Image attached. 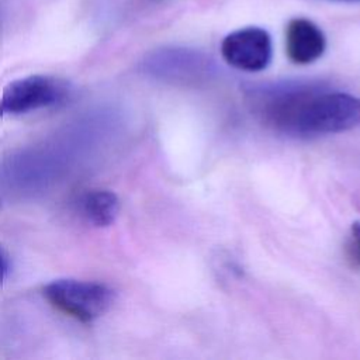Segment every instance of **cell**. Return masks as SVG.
I'll return each mask as SVG.
<instances>
[{
  "instance_id": "cell-1",
  "label": "cell",
  "mask_w": 360,
  "mask_h": 360,
  "mask_svg": "<svg viewBox=\"0 0 360 360\" xmlns=\"http://www.w3.org/2000/svg\"><path fill=\"white\" fill-rule=\"evenodd\" d=\"M262 120L291 136L338 134L360 125V98L315 82H281L255 89Z\"/></svg>"
},
{
  "instance_id": "cell-2",
  "label": "cell",
  "mask_w": 360,
  "mask_h": 360,
  "mask_svg": "<svg viewBox=\"0 0 360 360\" xmlns=\"http://www.w3.org/2000/svg\"><path fill=\"white\" fill-rule=\"evenodd\" d=\"M42 292L53 308L84 323L100 318L114 301V291L107 284L77 278L53 280Z\"/></svg>"
},
{
  "instance_id": "cell-3",
  "label": "cell",
  "mask_w": 360,
  "mask_h": 360,
  "mask_svg": "<svg viewBox=\"0 0 360 360\" xmlns=\"http://www.w3.org/2000/svg\"><path fill=\"white\" fill-rule=\"evenodd\" d=\"M66 82L46 75H31L10 82L0 96V118L56 107L66 101Z\"/></svg>"
},
{
  "instance_id": "cell-4",
  "label": "cell",
  "mask_w": 360,
  "mask_h": 360,
  "mask_svg": "<svg viewBox=\"0 0 360 360\" xmlns=\"http://www.w3.org/2000/svg\"><path fill=\"white\" fill-rule=\"evenodd\" d=\"M212 59L195 49L181 46H165L145 55L141 70L162 80H195L214 72Z\"/></svg>"
},
{
  "instance_id": "cell-5",
  "label": "cell",
  "mask_w": 360,
  "mask_h": 360,
  "mask_svg": "<svg viewBox=\"0 0 360 360\" xmlns=\"http://www.w3.org/2000/svg\"><path fill=\"white\" fill-rule=\"evenodd\" d=\"M224 60L235 69L260 72L273 58L270 34L260 27H245L228 34L221 42Z\"/></svg>"
},
{
  "instance_id": "cell-6",
  "label": "cell",
  "mask_w": 360,
  "mask_h": 360,
  "mask_svg": "<svg viewBox=\"0 0 360 360\" xmlns=\"http://www.w3.org/2000/svg\"><path fill=\"white\" fill-rule=\"evenodd\" d=\"M326 49L323 31L304 17L291 18L285 27V53L295 65H309L318 60Z\"/></svg>"
},
{
  "instance_id": "cell-7",
  "label": "cell",
  "mask_w": 360,
  "mask_h": 360,
  "mask_svg": "<svg viewBox=\"0 0 360 360\" xmlns=\"http://www.w3.org/2000/svg\"><path fill=\"white\" fill-rule=\"evenodd\" d=\"M79 211L89 224L108 226L120 212V200L110 190H89L79 198Z\"/></svg>"
},
{
  "instance_id": "cell-8",
  "label": "cell",
  "mask_w": 360,
  "mask_h": 360,
  "mask_svg": "<svg viewBox=\"0 0 360 360\" xmlns=\"http://www.w3.org/2000/svg\"><path fill=\"white\" fill-rule=\"evenodd\" d=\"M347 260L354 267H360V222H354L350 228V235L346 243Z\"/></svg>"
},
{
  "instance_id": "cell-9",
  "label": "cell",
  "mask_w": 360,
  "mask_h": 360,
  "mask_svg": "<svg viewBox=\"0 0 360 360\" xmlns=\"http://www.w3.org/2000/svg\"><path fill=\"white\" fill-rule=\"evenodd\" d=\"M10 270V264H8V257L4 252V249L0 246V284L6 280L7 274Z\"/></svg>"
},
{
  "instance_id": "cell-10",
  "label": "cell",
  "mask_w": 360,
  "mask_h": 360,
  "mask_svg": "<svg viewBox=\"0 0 360 360\" xmlns=\"http://www.w3.org/2000/svg\"><path fill=\"white\" fill-rule=\"evenodd\" d=\"M1 24H3V18H1V11H0V30H1Z\"/></svg>"
},
{
  "instance_id": "cell-11",
  "label": "cell",
  "mask_w": 360,
  "mask_h": 360,
  "mask_svg": "<svg viewBox=\"0 0 360 360\" xmlns=\"http://www.w3.org/2000/svg\"><path fill=\"white\" fill-rule=\"evenodd\" d=\"M338 1H360V0H338Z\"/></svg>"
}]
</instances>
